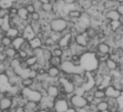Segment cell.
<instances>
[{"mask_svg": "<svg viewBox=\"0 0 123 112\" xmlns=\"http://www.w3.org/2000/svg\"><path fill=\"white\" fill-rule=\"evenodd\" d=\"M99 61L98 60L95 52L86 51L80 57V65L86 72H93L98 70L99 66Z\"/></svg>", "mask_w": 123, "mask_h": 112, "instance_id": "cell-1", "label": "cell"}, {"mask_svg": "<svg viewBox=\"0 0 123 112\" xmlns=\"http://www.w3.org/2000/svg\"><path fill=\"white\" fill-rule=\"evenodd\" d=\"M49 27L51 31L61 33L69 28V23L64 17H55L49 21Z\"/></svg>", "mask_w": 123, "mask_h": 112, "instance_id": "cell-2", "label": "cell"}, {"mask_svg": "<svg viewBox=\"0 0 123 112\" xmlns=\"http://www.w3.org/2000/svg\"><path fill=\"white\" fill-rule=\"evenodd\" d=\"M20 93L28 100L34 101L39 103L43 98V94L41 90H35L31 88H23Z\"/></svg>", "mask_w": 123, "mask_h": 112, "instance_id": "cell-3", "label": "cell"}, {"mask_svg": "<svg viewBox=\"0 0 123 112\" xmlns=\"http://www.w3.org/2000/svg\"><path fill=\"white\" fill-rule=\"evenodd\" d=\"M60 69L66 74H80L82 75L86 72L84 69L81 66L75 65L70 60H64L60 66Z\"/></svg>", "mask_w": 123, "mask_h": 112, "instance_id": "cell-4", "label": "cell"}, {"mask_svg": "<svg viewBox=\"0 0 123 112\" xmlns=\"http://www.w3.org/2000/svg\"><path fill=\"white\" fill-rule=\"evenodd\" d=\"M59 88L62 92L67 94L69 97L75 93L76 85L74 82L69 80L67 77H59Z\"/></svg>", "mask_w": 123, "mask_h": 112, "instance_id": "cell-5", "label": "cell"}, {"mask_svg": "<svg viewBox=\"0 0 123 112\" xmlns=\"http://www.w3.org/2000/svg\"><path fill=\"white\" fill-rule=\"evenodd\" d=\"M69 102L70 106H73L77 109L86 108L89 106L90 103L83 95L73 94L69 97Z\"/></svg>", "mask_w": 123, "mask_h": 112, "instance_id": "cell-6", "label": "cell"}, {"mask_svg": "<svg viewBox=\"0 0 123 112\" xmlns=\"http://www.w3.org/2000/svg\"><path fill=\"white\" fill-rule=\"evenodd\" d=\"M70 106L69 99L57 97L54 100L53 111L56 112H65Z\"/></svg>", "mask_w": 123, "mask_h": 112, "instance_id": "cell-7", "label": "cell"}, {"mask_svg": "<svg viewBox=\"0 0 123 112\" xmlns=\"http://www.w3.org/2000/svg\"><path fill=\"white\" fill-rule=\"evenodd\" d=\"M74 42V36L70 33H66L62 35L59 40L58 41V44L60 47L62 48L64 50L69 48L70 45Z\"/></svg>", "mask_w": 123, "mask_h": 112, "instance_id": "cell-8", "label": "cell"}, {"mask_svg": "<svg viewBox=\"0 0 123 112\" xmlns=\"http://www.w3.org/2000/svg\"><path fill=\"white\" fill-rule=\"evenodd\" d=\"M74 41L76 44L80 46L88 48L90 43L91 39L88 37L86 30L82 33H79L75 36H74Z\"/></svg>", "mask_w": 123, "mask_h": 112, "instance_id": "cell-9", "label": "cell"}, {"mask_svg": "<svg viewBox=\"0 0 123 112\" xmlns=\"http://www.w3.org/2000/svg\"><path fill=\"white\" fill-rule=\"evenodd\" d=\"M104 17L106 20H108V22L110 21H118L120 20L122 16L119 13V12L117 10V9H111L105 10L104 12Z\"/></svg>", "mask_w": 123, "mask_h": 112, "instance_id": "cell-10", "label": "cell"}, {"mask_svg": "<svg viewBox=\"0 0 123 112\" xmlns=\"http://www.w3.org/2000/svg\"><path fill=\"white\" fill-rule=\"evenodd\" d=\"M104 90H105V93H106V98H115V99H117L121 96V95L122 93V90L116 88L112 84L109 85L108 87H106Z\"/></svg>", "mask_w": 123, "mask_h": 112, "instance_id": "cell-11", "label": "cell"}, {"mask_svg": "<svg viewBox=\"0 0 123 112\" xmlns=\"http://www.w3.org/2000/svg\"><path fill=\"white\" fill-rule=\"evenodd\" d=\"M112 48H113V46L109 44L107 42L100 41L98 43L96 46V51H98L104 54H110L112 51Z\"/></svg>", "mask_w": 123, "mask_h": 112, "instance_id": "cell-12", "label": "cell"}, {"mask_svg": "<svg viewBox=\"0 0 123 112\" xmlns=\"http://www.w3.org/2000/svg\"><path fill=\"white\" fill-rule=\"evenodd\" d=\"M46 95L48 97H49L51 99L54 100L60 94L61 90H60V88H59V87L58 85L50 84L47 87V88L46 89Z\"/></svg>", "mask_w": 123, "mask_h": 112, "instance_id": "cell-13", "label": "cell"}, {"mask_svg": "<svg viewBox=\"0 0 123 112\" xmlns=\"http://www.w3.org/2000/svg\"><path fill=\"white\" fill-rule=\"evenodd\" d=\"M61 72H62V70L59 67L49 66L46 70V75L49 78L54 79V78L59 77Z\"/></svg>", "mask_w": 123, "mask_h": 112, "instance_id": "cell-14", "label": "cell"}, {"mask_svg": "<svg viewBox=\"0 0 123 112\" xmlns=\"http://www.w3.org/2000/svg\"><path fill=\"white\" fill-rule=\"evenodd\" d=\"M0 106L2 110L11 109L13 106V98L4 96L2 99H0Z\"/></svg>", "mask_w": 123, "mask_h": 112, "instance_id": "cell-15", "label": "cell"}, {"mask_svg": "<svg viewBox=\"0 0 123 112\" xmlns=\"http://www.w3.org/2000/svg\"><path fill=\"white\" fill-rule=\"evenodd\" d=\"M83 14V12L80 10L79 9L75 8L69 11L68 13L67 16L65 17L67 19H75V20H79Z\"/></svg>", "mask_w": 123, "mask_h": 112, "instance_id": "cell-16", "label": "cell"}, {"mask_svg": "<svg viewBox=\"0 0 123 112\" xmlns=\"http://www.w3.org/2000/svg\"><path fill=\"white\" fill-rule=\"evenodd\" d=\"M105 64H106V68L108 69V70L109 72H112V71H114V70H117L119 69V62L110 59L109 57L107 59V60L105 62Z\"/></svg>", "mask_w": 123, "mask_h": 112, "instance_id": "cell-17", "label": "cell"}, {"mask_svg": "<svg viewBox=\"0 0 123 112\" xmlns=\"http://www.w3.org/2000/svg\"><path fill=\"white\" fill-rule=\"evenodd\" d=\"M91 90H92L93 92L94 98L98 99V100H104L106 98V93H105L104 90L99 89L96 86Z\"/></svg>", "mask_w": 123, "mask_h": 112, "instance_id": "cell-18", "label": "cell"}, {"mask_svg": "<svg viewBox=\"0 0 123 112\" xmlns=\"http://www.w3.org/2000/svg\"><path fill=\"white\" fill-rule=\"evenodd\" d=\"M101 5L105 10H111V9H116L117 6L118 5L116 2L115 0H106V1H102Z\"/></svg>", "mask_w": 123, "mask_h": 112, "instance_id": "cell-19", "label": "cell"}, {"mask_svg": "<svg viewBox=\"0 0 123 112\" xmlns=\"http://www.w3.org/2000/svg\"><path fill=\"white\" fill-rule=\"evenodd\" d=\"M18 50L16 48H15L13 46H11L5 48V54L6 55V57L7 58L12 59L15 57V56L18 53Z\"/></svg>", "mask_w": 123, "mask_h": 112, "instance_id": "cell-20", "label": "cell"}, {"mask_svg": "<svg viewBox=\"0 0 123 112\" xmlns=\"http://www.w3.org/2000/svg\"><path fill=\"white\" fill-rule=\"evenodd\" d=\"M95 106H96V110L97 112H99V111H101L104 110H106V109H109V102L106 100V98L99 101L98 103H96L95 105Z\"/></svg>", "mask_w": 123, "mask_h": 112, "instance_id": "cell-21", "label": "cell"}, {"mask_svg": "<svg viewBox=\"0 0 123 112\" xmlns=\"http://www.w3.org/2000/svg\"><path fill=\"white\" fill-rule=\"evenodd\" d=\"M54 11H55L54 4L51 2V3H49L46 5H42L40 12H42L46 14H49V13H54Z\"/></svg>", "mask_w": 123, "mask_h": 112, "instance_id": "cell-22", "label": "cell"}, {"mask_svg": "<svg viewBox=\"0 0 123 112\" xmlns=\"http://www.w3.org/2000/svg\"><path fill=\"white\" fill-rule=\"evenodd\" d=\"M29 41H30L31 46L33 49H35L37 48H41V47H43V41L41 39H40L39 38H38L37 36L34 37L33 39H31Z\"/></svg>", "mask_w": 123, "mask_h": 112, "instance_id": "cell-23", "label": "cell"}, {"mask_svg": "<svg viewBox=\"0 0 123 112\" xmlns=\"http://www.w3.org/2000/svg\"><path fill=\"white\" fill-rule=\"evenodd\" d=\"M63 62V59L62 57H56V56H52L51 58L49 61V64L50 66H56V67H59L61 66L62 63Z\"/></svg>", "mask_w": 123, "mask_h": 112, "instance_id": "cell-24", "label": "cell"}, {"mask_svg": "<svg viewBox=\"0 0 123 112\" xmlns=\"http://www.w3.org/2000/svg\"><path fill=\"white\" fill-rule=\"evenodd\" d=\"M35 80L36 79H33L30 77H26L22 78L20 84L23 88H31L33 85Z\"/></svg>", "mask_w": 123, "mask_h": 112, "instance_id": "cell-25", "label": "cell"}, {"mask_svg": "<svg viewBox=\"0 0 123 112\" xmlns=\"http://www.w3.org/2000/svg\"><path fill=\"white\" fill-rule=\"evenodd\" d=\"M0 42L5 47H9V46H12V43H13V38H12L10 36L7 35H4L3 37L2 38V39L0 40Z\"/></svg>", "mask_w": 123, "mask_h": 112, "instance_id": "cell-26", "label": "cell"}, {"mask_svg": "<svg viewBox=\"0 0 123 112\" xmlns=\"http://www.w3.org/2000/svg\"><path fill=\"white\" fill-rule=\"evenodd\" d=\"M86 33L88 35V37L92 40V39H95L97 36V33H98V30L93 26H89L88 28H86Z\"/></svg>", "mask_w": 123, "mask_h": 112, "instance_id": "cell-27", "label": "cell"}, {"mask_svg": "<svg viewBox=\"0 0 123 112\" xmlns=\"http://www.w3.org/2000/svg\"><path fill=\"white\" fill-rule=\"evenodd\" d=\"M30 26L33 29V30L35 32L36 34H37L38 32L42 30V25L41 21H33L31 20L30 23Z\"/></svg>", "mask_w": 123, "mask_h": 112, "instance_id": "cell-28", "label": "cell"}, {"mask_svg": "<svg viewBox=\"0 0 123 112\" xmlns=\"http://www.w3.org/2000/svg\"><path fill=\"white\" fill-rule=\"evenodd\" d=\"M52 56H53V53H52L51 49L49 47L43 46V59L46 62H49Z\"/></svg>", "mask_w": 123, "mask_h": 112, "instance_id": "cell-29", "label": "cell"}, {"mask_svg": "<svg viewBox=\"0 0 123 112\" xmlns=\"http://www.w3.org/2000/svg\"><path fill=\"white\" fill-rule=\"evenodd\" d=\"M25 61H26L27 64L28 65V66L31 67L38 62V59L36 55L33 54V55H30L29 57L25 59Z\"/></svg>", "mask_w": 123, "mask_h": 112, "instance_id": "cell-30", "label": "cell"}, {"mask_svg": "<svg viewBox=\"0 0 123 112\" xmlns=\"http://www.w3.org/2000/svg\"><path fill=\"white\" fill-rule=\"evenodd\" d=\"M25 39L23 37V36H18L16 38H15L13 39V43H12V46L16 48L18 50L20 48V46L22 45V43L24 42Z\"/></svg>", "mask_w": 123, "mask_h": 112, "instance_id": "cell-31", "label": "cell"}, {"mask_svg": "<svg viewBox=\"0 0 123 112\" xmlns=\"http://www.w3.org/2000/svg\"><path fill=\"white\" fill-rule=\"evenodd\" d=\"M30 19L33 21H41L42 19V15L40 12L36 11L32 14H30Z\"/></svg>", "mask_w": 123, "mask_h": 112, "instance_id": "cell-32", "label": "cell"}, {"mask_svg": "<svg viewBox=\"0 0 123 112\" xmlns=\"http://www.w3.org/2000/svg\"><path fill=\"white\" fill-rule=\"evenodd\" d=\"M86 92V90L82 85H79V86H76V88L75 90V94L84 96Z\"/></svg>", "mask_w": 123, "mask_h": 112, "instance_id": "cell-33", "label": "cell"}, {"mask_svg": "<svg viewBox=\"0 0 123 112\" xmlns=\"http://www.w3.org/2000/svg\"><path fill=\"white\" fill-rule=\"evenodd\" d=\"M25 7V8H26V10H28V12H29V14H32L33 12H34L36 11V7H35L33 2L28 3V4H27Z\"/></svg>", "mask_w": 123, "mask_h": 112, "instance_id": "cell-34", "label": "cell"}, {"mask_svg": "<svg viewBox=\"0 0 123 112\" xmlns=\"http://www.w3.org/2000/svg\"><path fill=\"white\" fill-rule=\"evenodd\" d=\"M9 15H10L9 8L0 7V17L6 18V17H7V16H9Z\"/></svg>", "mask_w": 123, "mask_h": 112, "instance_id": "cell-35", "label": "cell"}, {"mask_svg": "<svg viewBox=\"0 0 123 112\" xmlns=\"http://www.w3.org/2000/svg\"><path fill=\"white\" fill-rule=\"evenodd\" d=\"M12 112H25L23 107H17V108H12L10 109Z\"/></svg>", "mask_w": 123, "mask_h": 112, "instance_id": "cell-36", "label": "cell"}, {"mask_svg": "<svg viewBox=\"0 0 123 112\" xmlns=\"http://www.w3.org/2000/svg\"><path fill=\"white\" fill-rule=\"evenodd\" d=\"M117 10L119 12V13L121 15V16H123V4L118 5L117 6Z\"/></svg>", "mask_w": 123, "mask_h": 112, "instance_id": "cell-37", "label": "cell"}, {"mask_svg": "<svg viewBox=\"0 0 123 112\" xmlns=\"http://www.w3.org/2000/svg\"><path fill=\"white\" fill-rule=\"evenodd\" d=\"M65 112H78V109L73 106H70Z\"/></svg>", "mask_w": 123, "mask_h": 112, "instance_id": "cell-38", "label": "cell"}, {"mask_svg": "<svg viewBox=\"0 0 123 112\" xmlns=\"http://www.w3.org/2000/svg\"><path fill=\"white\" fill-rule=\"evenodd\" d=\"M38 1L41 4V5H46L49 3H51L53 2V0H38Z\"/></svg>", "mask_w": 123, "mask_h": 112, "instance_id": "cell-39", "label": "cell"}, {"mask_svg": "<svg viewBox=\"0 0 123 112\" xmlns=\"http://www.w3.org/2000/svg\"><path fill=\"white\" fill-rule=\"evenodd\" d=\"M5 22V18L0 17V28H1Z\"/></svg>", "mask_w": 123, "mask_h": 112, "instance_id": "cell-40", "label": "cell"}, {"mask_svg": "<svg viewBox=\"0 0 123 112\" xmlns=\"http://www.w3.org/2000/svg\"><path fill=\"white\" fill-rule=\"evenodd\" d=\"M53 111H51V110H49V109H46V108H41L38 112H52Z\"/></svg>", "mask_w": 123, "mask_h": 112, "instance_id": "cell-41", "label": "cell"}, {"mask_svg": "<svg viewBox=\"0 0 123 112\" xmlns=\"http://www.w3.org/2000/svg\"><path fill=\"white\" fill-rule=\"evenodd\" d=\"M116 2L117 3V5H121L123 4V0H115Z\"/></svg>", "mask_w": 123, "mask_h": 112, "instance_id": "cell-42", "label": "cell"}, {"mask_svg": "<svg viewBox=\"0 0 123 112\" xmlns=\"http://www.w3.org/2000/svg\"><path fill=\"white\" fill-rule=\"evenodd\" d=\"M1 112H12L10 109H7V110H2Z\"/></svg>", "mask_w": 123, "mask_h": 112, "instance_id": "cell-43", "label": "cell"}, {"mask_svg": "<svg viewBox=\"0 0 123 112\" xmlns=\"http://www.w3.org/2000/svg\"><path fill=\"white\" fill-rule=\"evenodd\" d=\"M99 112H111L109 109H106V110H104V111H99Z\"/></svg>", "mask_w": 123, "mask_h": 112, "instance_id": "cell-44", "label": "cell"}, {"mask_svg": "<svg viewBox=\"0 0 123 112\" xmlns=\"http://www.w3.org/2000/svg\"><path fill=\"white\" fill-rule=\"evenodd\" d=\"M112 112H122V110H120V109H118V110H116V111H112Z\"/></svg>", "mask_w": 123, "mask_h": 112, "instance_id": "cell-45", "label": "cell"}, {"mask_svg": "<svg viewBox=\"0 0 123 112\" xmlns=\"http://www.w3.org/2000/svg\"><path fill=\"white\" fill-rule=\"evenodd\" d=\"M2 111V108H1V106H0V112H1Z\"/></svg>", "mask_w": 123, "mask_h": 112, "instance_id": "cell-46", "label": "cell"}, {"mask_svg": "<svg viewBox=\"0 0 123 112\" xmlns=\"http://www.w3.org/2000/svg\"><path fill=\"white\" fill-rule=\"evenodd\" d=\"M101 1H106V0H101Z\"/></svg>", "mask_w": 123, "mask_h": 112, "instance_id": "cell-47", "label": "cell"}]
</instances>
